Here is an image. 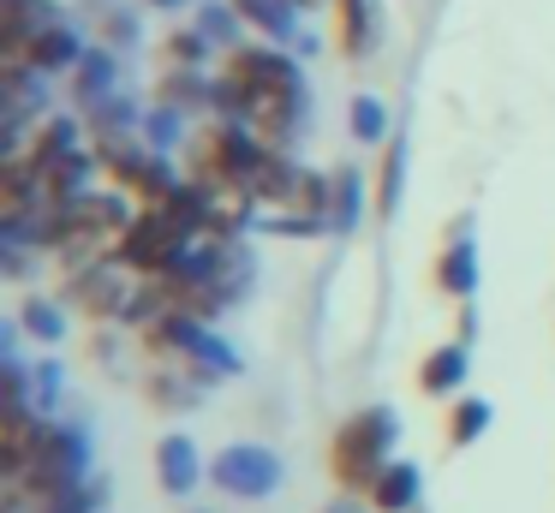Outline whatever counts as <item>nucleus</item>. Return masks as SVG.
I'll list each match as a JSON object with an SVG mask.
<instances>
[{
	"label": "nucleus",
	"mask_w": 555,
	"mask_h": 513,
	"mask_svg": "<svg viewBox=\"0 0 555 513\" xmlns=\"http://www.w3.org/2000/svg\"><path fill=\"white\" fill-rule=\"evenodd\" d=\"M335 36H340V54L364 60L376 42V0H335Z\"/></svg>",
	"instance_id": "9b49d317"
},
{
	"label": "nucleus",
	"mask_w": 555,
	"mask_h": 513,
	"mask_svg": "<svg viewBox=\"0 0 555 513\" xmlns=\"http://www.w3.org/2000/svg\"><path fill=\"white\" fill-rule=\"evenodd\" d=\"M108 84H114L108 54H85V60H78V95H85V102H96V95L108 90Z\"/></svg>",
	"instance_id": "aec40b11"
},
{
	"label": "nucleus",
	"mask_w": 555,
	"mask_h": 513,
	"mask_svg": "<svg viewBox=\"0 0 555 513\" xmlns=\"http://www.w3.org/2000/svg\"><path fill=\"white\" fill-rule=\"evenodd\" d=\"M371 501H376V513L418 508V465H412V460H388L383 472H376V484H371Z\"/></svg>",
	"instance_id": "9d476101"
},
{
	"label": "nucleus",
	"mask_w": 555,
	"mask_h": 513,
	"mask_svg": "<svg viewBox=\"0 0 555 513\" xmlns=\"http://www.w3.org/2000/svg\"><path fill=\"white\" fill-rule=\"evenodd\" d=\"M78 150V126L73 119H42L37 138H30V162H54V155H73Z\"/></svg>",
	"instance_id": "2eb2a0df"
},
{
	"label": "nucleus",
	"mask_w": 555,
	"mask_h": 513,
	"mask_svg": "<svg viewBox=\"0 0 555 513\" xmlns=\"http://www.w3.org/2000/svg\"><path fill=\"white\" fill-rule=\"evenodd\" d=\"M400 174H406V150L383 143V167H376V209L383 215H395V203H400Z\"/></svg>",
	"instance_id": "f3484780"
},
{
	"label": "nucleus",
	"mask_w": 555,
	"mask_h": 513,
	"mask_svg": "<svg viewBox=\"0 0 555 513\" xmlns=\"http://www.w3.org/2000/svg\"><path fill=\"white\" fill-rule=\"evenodd\" d=\"M383 131H388L383 102H376V95H359V102H352V138H359V143H383Z\"/></svg>",
	"instance_id": "6ab92c4d"
},
{
	"label": "nucleus",
	"mask_w": 555,
	"mask_h": 513,
	"mask_svg": "<svg viewBox=\"0 0 555 513\" xmlns=\"http://www.w3.org/2000/svg\"><path fill=\"white\" fill-rule=\"evenodd\" d=\"M436 286H448L454 298L478 293V245H472V239H454V245L442 251V262H436Z\"/></svg>",
	"instance_id": "f8f14e48"
},
{
	"label": "nucleus",
	"mask_w": 555,
	"mask_h": 513,
	"mask_svg": "<svg viewBox=\"0 0 555 513\" xmlns=\"http://www.w3.org/2000/svg\"><path fill=\"white\" fill-rule=\"evenodd\" d=\"M114 162V179H120L126 191H138V197H150V203H162L180 179L168 174V162H156V155H144V150H120V155H108Z\"/></svg>",
	"instance_id": "6e6552de"
},
{
	"label": "nucleus",
	"mask_w": 555,
	"mask_h": 513,
	"mask_svg": "<svg viewBox=\"0 0 555 513\" xmlns=\"http://www.w3.org/2000/svg\"><path fill=\"white\" fill-rule=\"evenodd\" d=\"M132 293L138 286H126L120 281V269H78L73 274V298H78V310L85 317H126V305H132Z\"/></svg>",
	"instance_id": "0eeeda50"
},
{
	"label": "nucleus",
	"mask_w": 555,
	"mask_h": 513,
	"mask_svg": "<svg viewBox=\"0 0 555 513\" xmlns=\"http://www.w3.org/2000/svg\"><path fill=\"white\" fill-rule=\"evenodd\" d=\"M233 12H240L245 24H257L263 36H281V42L293 36V18H299L293 0H233Z\"/></svg>",
	"instance_id": "4468645a"
},
{
	"label": "nucleus",
	"mask_w": 555,
	"mask_h": 513,
	"mask_svg": "<svg viewBox=\"0 0 555 513\" xmlns=\"http://www.w3.org/2000/svg\"><path fill=\"white\" fill-rule=\"evenodd\" d=\"M483 429H490V400H460L454 418H448V441H454V448H472Z\"/></svg>",
	"instance_id": "a211bd4d"
},
{
	"label": "nucleus",
	"mask_w": 555,
	"mask_h": 513,
	"mask_svg": "<svg viewBox=\"0 0 555 513\" xmlns=\"http://www.w3.org/2000/svg\"><path fill=\"white\" fill-rule=\"evenodd\" d=\"M209 477H216L228 496L257 501V496H269V489L281 484V460H275L269 448H257V441H240V448H221V453H216Z\"/></svg>",
	"instance_id": "20e7f679"
},
{
	"label": "nucleus",
	"mask_w": 555,
	"mask_h": 513,
	"mask_svg": "<svg viewBox=\"0 0 555 513\" xmlns=\"http://www.w3.org/2000/svg\"><path fill=\"white\" fill-rule=\"evenodd\" d=\"M192 245H197V239H185L180 227L150 203V209L132 215V227L114 239V257H120V269L144 274V281H162V274H173L185 257H192Z\"/></svg>",
	"instance_id": "7ed1b4c3"
},
{
	"label": "nucleus",
	"mask_w": 555,
	"mask_h": 513,
	"mask_svg": "<svg viewBox=\"0 0 555 513\" xmlns=\"http://www.w3.org/2000/svg\"><path fill=\"white\" fill-rule=\"evenodd\" d=\"M352 215H359V174L335 167L328 174V227H352Z\"/></svg>",
	"instance_id": "dca6fc26"
},
{
	"label": "nucleus",
	"mask_w": 555,
	"mask_h": 513,
	"mask_svg": "<svg viewBox=\"0 0 555 513\" xmlns=\"http://www.w3.org/2000/svg\"><path fill=\"white\" fill-rule=\"evenodd\" d=\"M168 54H173V60H192V66H197V60H204V42L180 30V36H173V42H168Z\"/></svg>",
	"instance_id": "5701e85b"
},
{
	"label": "nucleus",
	"mask_w": 555,
	"mask_h": 513,
	"mask_svg": "<svg viewBox=\"0 0 555 513\" xmlns=\"http://www.w3.org/2000/svg\"><path fill=\"white\" fill-rule=\"evenodd\" d=\"M25 329L37 334V341H61V317H54V305L30 298V305H25Z\"/></svg>",
	"instance_id": "412c9836"
},
{
	"label": "nucleus",
	"mask_w": 555,
	"mask_h": 513,
	"mask_svg": "<svg viewBox=\"0 0 555 513\" xmlns=\"http://www.w3.org/2000/svg\"><path fill=\"white\" fill-rule=\"evenodd\" d=\"M162 95H168V102H209L216 90H204L197 78H185V72H173V78L162 84Z\"/></svg>",
	"instance_id": "4be33fe9"
},
{
	"label": "nucleus",
	"mask_w": 555,
	"mask_h": 513,
	"mask_svg": "<svg viewBox=\"0 0 555 513\" xmlns=\"http://www.w3.org/2000/svg\"><path fill=\"white\" fill-rule=\"evenodd\" d=\"M85 60V48H78V36L66 30L61 18L54 24H42L37 36H30L18 54H0V66H30V72H61V66H78Z\"/></svg>",
	"instance_id": "423d86ee"
},
{
	"label": "nucleus",
	"mask_w": 555,
	"mask_h": 513,
	"mask_svg": "<svg viewBox=\"0 0 555 513\" xmlns=\"http://www.w3.org/2000/svg\"><path fill=\"white\" fill-rule=\"evenodd\" d=\"M293 7H323V0H293Z\"/></svg>",
	"instance_id": "b1692460"
},
{
	"label": "nucleus",
	"mask_w": 555,
	"mask_h": 513,
	"mask_svg": "<svg viewBox=\"0 0 555 513\" xmlns=\"http://www.w3.org/2000/svg\"><path fill=\"white\" fill-rule=\"evenodd\" d=\"M388 448H395V412L388 406H371V412L347 418L335 429V448H328V472L347 489H371L376 472L388 465Z\"/></svg>",
	"instance_id": "f03ea898"
},
{
	"label": "nucleus",
	"mask_w": 555,
	"mask_h": 513,
	"mask_svg": "<svg viewBox=\"0 0 555 513\" xmlns=\"http://www.w3.org/2000/svg\"><path fill=\"white\" fill-rule=\"evenodd\" d=\"M460 382H466V341L436 346V352L418 364V388H424V394H454Z\"/></svg>",
	"instance_id": "ddd939ff"
},
{
	"label": "nucleus",
	"mask_w": 555,
	"mask_h": 513,
	"mask_svg": "<svg viewBox=\"0 0 555 513\" xmlns=\"http://www.w3.org/2000/svg\"><path fill=\"white\" fill-rule=\"evenodd\" d=\"M66 489H85V441L73 436V429H42L37 453H30V465L18 477H7V501H30V508H49L54 496H66Z\"/></svg>",
	"instance_id": "f257e3e1"
},
{
	"label": "nucleus",
	"mask_w": 555,
	"mask_h": 513,
	"mask_svg": "<svg viewBox=\"0 0 555 513\" xmlns=\"http://www.w3.org/2000/svg\"><path fill=\"white\" fill-rule=\"evenodd\" d=\"M228 78L245 84V90L263 95H305V78L281 48H233L228 54Z\"/></svg>",
	"instance_id": "39448f33"
},
{
	"label": "nucleus",
	"mask_w": 555,
	"mask_h": 513,
	"mask_svg": "<svg viewBox=\"0 0 555 513\" xmlns=\"http://www.w3.org/2000/svg\"><path fill=\"white\" fill-rule=\"evenodd\" d=\"M156 472H162V489H168V496H192L197 477H204V460H197L192 436H162L156 441Z\"/></svg>",
	"instance_id": "1a4fd4ad"
}]
</instances>
